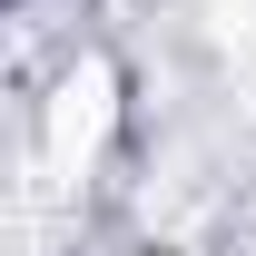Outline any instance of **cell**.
I'll return each instance as SVG.
<instances>
[{
    "instance_id": "cell-2",
    "label": "cell",
    "mask_w": 256,
    "mask_h": 256,
    "mask_svg": "<svg viewBox=\"0 0 256 256\" xmlns=\"http://www.w3.org/2000/svg\"><path fill=\"white\" fill-rule=\"evenodd\" d=\"M236 226H246V236H256V188H246V207H236Z\"/></svg>"
},
{
    "instance_id": "cell-1",
    "label": "cell",
    "mask_w": 256,
    "mask_h": 256,
    "mask_svg": "<svg viewBox=\"0 0 256 256\" xmlns=\"http://www.w3.org/2000/svg\"><path fill=\"white\" fill-rule=\"evenodd\" d=\"M118 118H128V79L108 50H69L50 69V89L30 108V148H40V178L50 188H79L108 148H118Z\"/></svg>"
}]
</instances>
